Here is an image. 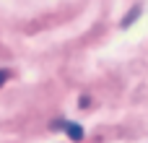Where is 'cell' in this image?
<instances>
[{
    "label": "cell",
    "instance_id": "3",
    "mask_svg": "<svg viewBox=\"0 0 148 143\" xmlns=\"http://www.w3.org/2000/svg\"><path fill=\"white\" fill-rule=\"evenodd\" d=\"M8 76H10V73H8V70H0V86H3V83H5V81H8Z\"/></svg>",
    "mask_w": 148,
    "mask_h": 143
},
{
    "label": "cell",
    "instance_id": "2",
    "mask_svg": "<svg viewBox=\"0 0 148 143\" xmlns=\"http://www.w3.org/2000/svg\"><path fill=\"white\" fill-rule=\"evenodd\" d=\"M140 10H143V8H140V5H135V8H133V10H130V13L122 18V23H120V26H122V29H127L130 23H135V18L140 16Z\"/></svg>",
    "mask_w": 148,
    "mask_h": 143
},
{
    "label": "cell",
    "instance_id": "1",
    "mask_svg": "<svg viewBox=\"0 0 148 143\" xmlns=\"http://www.w3.org/2000/svg\"><path fill=\"white\" fill-rule=\"evenodd\" d=\"M57 128H62L70 141H83V128L81 125H75V122H57Z\"/></svg>",
    "mask_w": 148,
    "mask_h": 143
}]
</instances>
